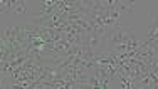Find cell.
Segmentation results:
<instances>
[{"label":"cell","instance_id":"6da1fadb","mask_svg":"<svg viewBox=\"0 0 158 89\" xmlns=\"http://www.w3.org/2000/svg\"><path fill=\"white\" fill-rule=\"evenodd\" d=\"M152 20H153V24H152V27H150V30H148L146 40H153L155 35H156V32H158V15H152Z\"/></svg>","mask_w":158,"mask_h":89},{"label":"cell","instance_id":"7a4b0ae2","mask_svg":"<svg viewBox=\"0 0 158 89\" xmlns=\"http://www.w3.org/2000/svg\"><path fill=\"white\" fill-rule=\"evenodd\" d=\"M135 5H136V2H118V10L119 12H131V10L135 9Z\"/></svg>","mask_w":158,"mask_h":89},{"label":"cell","instance_id":"3957f363","mask_svg":"<svg viewBox=\"0 0 158 89\" xmlns=\"http://www.w3.org/2000/svg\"><path fill=\"white\" fill-rule=\"evenodd\" d=\"M15 14H27V3L20 2V0H14V10Z\"/></svg>","mask_w":158,"mask_h":89},{"label":"cell","instance_id":"277c9868","mask_svg":"<svg viewBox=\"0 0 158 89\" xmlns=\"http://www.w3.org/2000/svg\"><path fill=\"white\" fill-rule=\"evenodd\" d=\"M0 7H2V14L12 12L14 10V0H3V2L0 3Z\"/></svg>","mask_w":158,"mask_h":89}]
</instances>
